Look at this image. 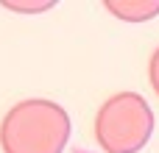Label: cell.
Returning a JSON list of instances; mask_svg holds the SVG:
<instances>
[{"label":"cell","instance_id":"1","mask_svg":"<svg viewBox=\"0 0 159 153\" xmlns=\"http://www.w3.org/2000/svg\"><path fill=\"white\" fill-rule=\"evenodd\" d=\"M70 139V117L53 100H22L11 106L0 125L6 153H64Z\"/></svg>","mask_w":159,"mask_h":153},{"label":"cell","instance_id":"2","mask_svg":"<svg viewBox=\"0 0 159 153\" xmlns=\"http://www.w3.org/2000/svg\"><path fill=\"white\" fill-rule=\"evenodd\" d=\"M151 134L154 111L137 92L112 95L95 117V137L106 153H137L148 145Z\"/></svg>","mask_w":159,"mask_h":153},{"label":"cell","instance_id":"3","mask_svg":"<svg viewBox=\"0 0 159 153\" xmlns=\"http://www.w3.org/2000/svg\"><path fill=\"white\" fill-rule=\"evenodd\" d=\"M109 14L126 20V22H143L159 14V0H106L103 3Z\"/></svg>","mask_w":159,"mask_h":153},{"label":"cell","instance_id":"4","mask_svg":"<svg viewBox=\"0 0 159 153\" xmlns=\"http://www.w3.org/2000/svg\"><path fill=\"white\" fill-rule=\"evenodd\" d=\"M6 8H14V11H45V8H53V3H11V0H3Z\"/></svg>","mask_w":159,"mask_h":153},{"label":"cell","instance_id":"5","mask_svg":"<svg viewBox=\"0 0 159 153\" xmlns=\"http://www.w3.org/2000/svg\"><path fill=\"white\" fill-rule=\"evenodd\" d=\"M148 75H151V84H154V89H157V95H159V47L154 50V56H151V67H148Z\"/></svg>","mask_w":159,"mask_h":153}]
</instances>
